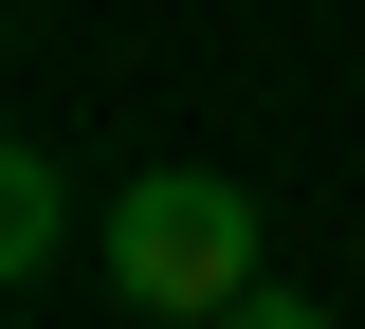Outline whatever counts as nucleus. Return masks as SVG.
<instances>
[{"label": "nucleus", "instance_id": "nucleus-3", "mask_svg": "<svg viewBox=\"0 0 365 329\" xmlns=\"http://www.w3.org/2000/svg\"><path fill=\"white\" fill-rule=\"evenodd\" d=\"M220 329H329V311H311V293H274V275H256V293H237Z\"/></svg>", "mask_w": 365, "mask_h": 329}, {"label": "nucleus", "instance_id": "nucleus-2", "mask_svg": "<svg viewBox=\"0 0 365 329\" xmlns=\"http://www.w3.org/2000/svg\"><path fill=\"white\" fill-rule=\"evenodd\" d=\"M55 238H73V183H55V146H0V275H55Z\"/></svg>", "mask_w": 365, "mask_h": 329}, {"label": "nucleus", "instance_id": "nucleus-1", "mask_svg": "<svg viewBox=\"0 0 365 329\" xmlns=\"http://www.w3.org/2000/svg\"><path fill=\"white\" fill-rule=\"evenodd\" d=\"M110 293L220 329L237 293H256V201H237L220 165H146V183H110Z\"/></svg>", "mask_w": 365, "mask_h": 329}]
</instances>
